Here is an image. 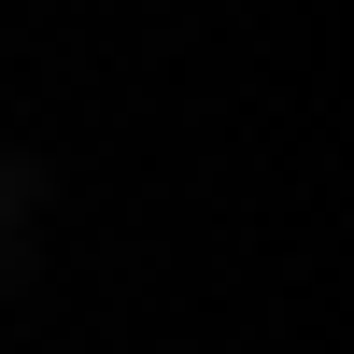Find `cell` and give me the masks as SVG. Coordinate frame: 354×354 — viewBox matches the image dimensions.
Returning a JSON list of instances; mask_svg holds the SVG:
<instances>
[{
	"label": "cell",
	"mask_w": 354,
	"mask_h": 354,
	"mask_svg": "<svg viewBox=\"0 0 354 354\" xmlns=\"http://www.w3.org/2000/svg\"><path fill=\"white\" fill-rule=\"evenodd\" d=\"M28 270H43V156L0 142V298H28Z\"/></svg>",
	"instance_id": "1"
}]
</instances>
